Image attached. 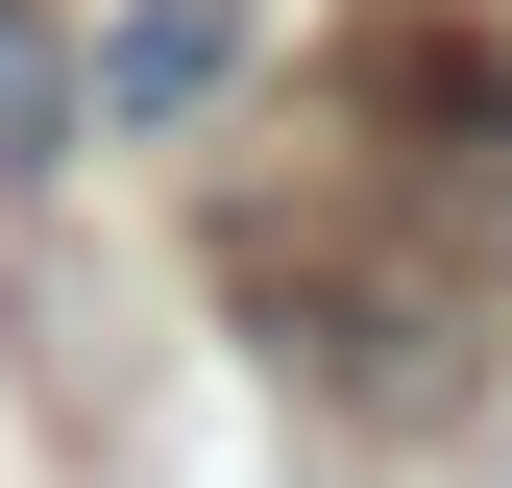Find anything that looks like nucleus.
I'll use <instances>...</instances> for the list:
<instances>
[{
    "label": "nucleus",
    "instance_id": "1",
    "mask_svg": "<svg viewBox=\"0 0 512 488\" xmlns=\"http://www.w3.org/2000/svg\"><path fill=\"white\" fill-rule=\"evenodd\" d=\"M220 269L269 318V366H317L342 415H464V366H488V293L439 220H244Z\"/></svg>",
    "mask_w": 512,
    "mask_h": 488
},
{
    "label": "nucleus",
    "instance_id": "2",
    "mask_svg": "<svg viewBox=\"0 0 512 488\" xmlns=\"http://www.w3.org/2000/svg\"><path fill=\"white\" fill-rule=\"evenodd\" d=\"M342 122H366V171H391L415 220H512V49L488 25L391 0V25L342 49Z\"/></svg>",
    "mask_w": 512,
    "mask_h": 488
},
{
    "label": "nucleus",
    "instance_id": "3",
    "mask_svg": "<svg viewBox=\"0 0 512 488\" xmlns=\"http://www.w3.org/2000/svg\"><path fill=\"white\" fill-rule=\"evenodd\" d=\"M220 74H244V25H220V0H122V25H98V74H74V98L122 122V147H147V122H196Z\"/></svg>",
    "mask_w": 512,
    "mask_h": 488
},
{
    "label": "nucleus",
    "instance_id": "4",
    "mask_svg": "<svg viewBox=\"0 0 512 488\" xmlns=\"http://www.w3.org/2000/svg\"><path fill=\"white\" fill-rule=\"evenodd\" d=\"M74 122H98V98H74V49L0 0V196H25V171H74Z\"/></svg>",
    "mask_w": 512,
    "mask_h": 488
}]
</instances>
